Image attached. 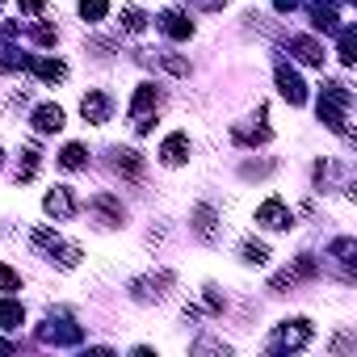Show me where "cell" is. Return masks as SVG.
Masks as SVG:
<instances>
[{
    "label": "cell",
    "mask_w": 357,
    "mask_h": 357,
    "mask_svg": "<svg viewBox=\"0 0 357 357\" xmlns=\"http://www.w3.org/2000/svg\"><path fill=\"white\" fill-rule=\"evenodd\" d=\"M344 109H349V89L344 84H324V93H319V122H328L336 135H349V126H344Z\"/></svg>",
    "instance_id": "cell-1"
},
{
    "label": "cell",
    "mask_w": 357,
    "mask_h": 357,
    "mask_svg": "<svg viewBox=\"0 0 357 357\" xmlns=\"http://www.w3.org/2000/svg\"><path fill=\"white\" fill-rule=\"evenodd\" d=\"M34 244H38L51 261H59L63 269H76V265H80V248H76V244H63L51 227H38V231H34Z\"/></svg>",
    "instance_id": "cell-2"
},
{
    "label": "cell",
    "mask_w": 357,
    "mask_h": 357,
    "mask_svg": "<svg viewBox=\"0 0 357 357\" xmlns=\"http://www.w3.org/2000/svg\"><path fill=\"white\" fill-rule=\"evenodd\" d=\"M257 223H261V227H269V231H282V227H290V223H294V215L286 211V202H282V198H269V202H261Z\"/></svg>",
    "instance_id": "cell-3"
},
{
    "label": "cell",
    "mask_w": 357,
    "mask_h": 357,
    "mask_svg": "<svg viewBox=\"0 0 357 357\" xmlns=\"http://www.w3.org/2000/svg\"><path fill=\"white\" fill-rule=\"evenodd\" d=\"M303 344H311V324H307V319H294V324H282V328H278L273 353H278V349H303Z\"/></svg>",
    "instance_id": "cell-4"
},
{
    "label": "cell",
    "mask_w": 357,
    "mask_h": 357,
    "mask_svg": "<svg viewBox=\"0 0 357 357\" xmlns=\"http://www.w3.org/2000/svg\"><path fill=\"white\" fill-rule=\"evenodd\" d=\"M278 93H282L290 105H303V101H307V84H303V76H298L294 68H286V63L278 68Z\"/></svg>",
    "instance_id": "cell-5"
},
{
    "label": "cell",
    "mask_w": 357,
    "mask_h": 357,
    "mask_svg": "<svg viewBox=\"0 0 357 357\" xmlns=\"http://www.w3.org/2000/svg\"><path fill=\"white\" fill-rule=\"evenodd\" d=\"M168 286H172V273H151V278H139V282H130V290H135V298H139V303L164 298V294H168Z\"/></svg>",
    "instance_id": "cell-6"
},
{
    "label": "cell",
    "mask_w": 357,
    "mask_h": 357,
    "mask_svg": "<svg viewBox=\"0 0 357 357\" xmlns=\"http://www.w3.org/2000/svg\"><path fill=\"white\" fill-rule=\"evenodd\" d=\"M160 160H164L168 168L185 164V160H190V135H181V130L168 135V139H164V147H160Z\"/></svg>",
    "instance_id": "cell-7"
},
{
    "label": "cell",
    "mask_w": 357,
    "mask_h": 357,
    "mask_svg": "<svg viewBox=\"0 0 357 357\" xmlns=\"http://www.w3.org/2000/svg\"><path fill=\"white\" fill-rule=\"evenodd\" d=\"M80 114H84V122H93V126H101V122H109V97L105 93H84V101H80Z\"/></svg>",
    "instance_id": "cell-8"
},
{
    "label": "cell",
    "mask_w": 357,
    "mask_h": 357,
    "mask_svg": "<svg viewBox=\"0 0 357 357\" xmlns=\"http://www.w3.org/2000/svg\"><path fill=\"white\" fill-rule=\"evenodd\" d=\"M43 211L55 215V219H72V215H76V202H72V194L59 185V190H51V194L43 198Z\"/></svg>",
    "instance_id": "cell-9"
},
{
    "label": "cell",
    "mask_w": 357,
    "mask_h": 357,
    "mask_svg": "<svg viewBox=\"0 0 357 357\" xmlns=\"http://www.w3.org/2000/svg\"><path fill=\"white\" fill-rule=\"evenodd\" d=\"M93 211H97V219H101L105 227H118V223L126 219L122 202H118V198H109V194H97V198H93Z\"/></svg>",
    "instance_id": "cell-10"
},
{
    "label": "cell",
    "mask_w": 357,
    "mask_h": 357,
    "mask_svg": "<svg viewBox=\"0 0 357 357\" xmlns=\"http://www.w3.org/2000/svg\"><path fill=\"white\" fill-rule=\"evenodd\" d=\"M160 30H164L168 38H176V43H185V38L194 34V22H190L185 13H160Z\"/></svg>",
    "instance_id": "cell-11"
},
{
    "label": "cell",
    "mask_w": 357,
    "mask_h": 357,
    "mask_svg": "<svg viewBox=\"0 0 357 357\" xmlns=\"http://www.w3.org/2000/svg\"><path fill=\"white\" fill-rule=\"evenodd\" d=\"M307 13L315 30H336V5H328V0H307Z\"/></svg>",
    "instance_id": "cell-12"
},
{
    "label": "cell",
    "mask_w": 357,
    "mask_h": 357,
    "mask_svg": "<svg viewBox=\"0 0 357 357\" xmlns=\"http://www.w3.org/2000/svg\"><path fill=\"white\" fill-rule=\"evenodd\" d=\"M290 51H294L303 63H311V68H324V47H319L315 38H290Z\"/></svg>",
    "instance_id": "cell-13"
},
{
    "label": "cell",
    "mask_w": 357,
    "mask_h": 357,
    "mask_svg": "<svg viewBox=\"0 0 357 357\" xmlns=\"http://www.w3.org/2000/svg\"><path fill=\"white\" fill-rule=\"evenodd\" d=\"M26 68H30L38 80H51V84H59V80L68 76V63H59V59H30Z\"/></svg>",
    "instance_id": "cell-14"
},
{
    "label": "cell",
    "mask_w": 357,
    "mask_h": 357,
    "mask_svg": "<svg viewBox=\"0 0 357 357\" xmlns=\"http://www.w3.org/2000/svg\"><path fill=\"white\" fill-rule=\"evenodd\" d=\"M155 101H160L155 84H139V89H135V97H130V114H135V122H139V118H151L147 109H151Z\"/></svg>",
    "instance_id": "cell-15"
},
{
    "label": "cell",
    "mask_w": 357,
    "mask_h": 357,
    "mask_svg": "<svg viewBox=\"0 0 357 357\" xmlns=\"http://www.w3.org/2000/svg\"><path fill=\"white\" fill-rule=\"evenodd\" d=\"M34 130H43V135L63 130V109H59V105H38V109H34Z\"/></svg>",
    "instance_id": "cell-16"
},
{
    "label": "cell",
    "mask_w": 357,
    "mask_h": 357,
    "mask_svg": "<svg viewBox=\"0 0 357 357\" xmlns=\"http://www.w3.org/2000/svg\"><path fill=\"white\" fill-rule=\"evenodd\" d=\"M114 155H118V160H114L118 172H126V176H143V155H139L135 147H118Z\"/></svg>",
    "instance_id": "cell-17"
},
{
    "label": "cell",
    "mask_w": 357,
    "mask_h": 357,
    "mask_svg": "<svg viewBox=\"0 0 357 357\" xmlns=\"http://www.w3.org/2000/svg\"><path fill=\"white\" fill-rule=\"evenodd\" d=\"M26 324V307L13 298H0V328H22Z\"/></svg>",
    "instance_id": "cell-18"
},
{
    "label": "cell",
    "mask_w": 357,
    "mask_h": 357,
    "mask_svg": "<svg viewBox=\"0 0 357 357\" xmlns=\"http://www.w3.org/2000/svg\"><path fill=\"white\" fill-rule=\"evenodd\" d=\"M122 30H126V34H143V30H147V13L135 9V5H126V9H122Z\"/></svg>",
    "instance_id": "cell-19"
},
{
    "label": "cell",
    "mask_w": 357,
    "mask_h": 357,
    "mask_svg": "<svg viewBox=\"0 0 357 357\" xmlns=\"http://www.w3.org/2000/svg\"><path fill=\"white\" fill-rule=\"evenodd\" d=\"M194 231H198L202 240H215V211H211V206H198V211H194Z\"/></svg>",
    "instance_id": "cell-20"
},
{
    "label": "cell",
    "mask_w": 357,
    "mask_h": 357,
    "mask_svg": "<svg viewBox=\"0 0 357 357\" xmlns=\"http://www.w3.org/2000/svg\"><path fill=\"white\" fill-rule=\"evenodd\" d=\"M84 160H89V151H84L80 143H68V147L59 151V164H63V168H84Z\"/></svg>",
    "instance_id": "cell-21"
},
{
    "label": "cell",
    "mask_w": 357,
    "mask_h": 357,
    "mask_svg": "<svg viewBox=\"0 0 357 357\" xmlns=\"http://www.w3.org/2000/svg\"><path fill=\"white\" fill-rule=\"evenodd\" d=\"M109 13V0H80V17L84 22H101Z\"/></svg>",
    "instance_id": "cell-22"
},
{
    "label": "cell",
    "mask_w": 357,
    "mask_h": 357,
    "mask_svg": "<svg viewBox=\"0 0 357 357\" xmlns=\"http://www.w3.org/2000/svg\"><path fill=\"white\" fill-rule=\"evenodd\" d=\"M38 160H43V151H38V147H26V160H22V168H17V181H30V176L38 172Z\"/></svg>",
    "instance_id": "cell-23"
},
{
    "label": "cell",
    "mask_w": 357,
    "mask_h": 357,
    "mask_svg": "<svg viewBox=\"0 0 357 357\" xmlns=\"http://www.w3.org/2000/svg\"><path fill=\"white\" fill-rule=\"evenodd\" d=\"M353 59H357V34L349 26V30H340V63H353Z\"/></svg>",
    "instance_id": "cell-24"
},
{
    "label": "cell",
    "mask_w": 357,
    "mask_h": 357,
    "mask_svg": "<svg viewBox=\"0 0 357 357\" xmlns=\"http://www.w3.org/2000/svg\"><path fill=\"white\" fill-rule=\"evenodd\" d=\"M332 252H336V261H340V265L349 269V265H353V252H357V244H353V240L344 236V240H336V244H332Z\"/></svg>",
    "instance_id": "cell-25"
},
{
    "label": "cell",
    "mask_w": 357,
    "mask_h": 357,
    "mask_svg": "<svg viewBox=\"0 0 357 357\" xmlns=\"http://www.w3.org/2000/svg\"><path fill=\"white\" fill-rule=\"evenodd\" d=\"M244 261H248V265H265V261H269V248L248 240V244H244Z\"/></svg>",
    "instance_id": "cell-26"
},
{
    "label": "cell",
    "mask_w": 357,
    "mask_h": 357,
    "mask_svg": "<svg viewBox=\"0 0 357 357\" xmlns=\"http://www.w3.org/2000/svg\"><path fill=\"white\" fill-rule=\"evenodd\" d=\"M0 290H22V273L17 269H9V265H0Z\"/></svg>",
    "instance_id": "cell-27"
},
{
    "label": "cell",
    "mask_w": 357,
    "mask_h": 357,
    "mask_svg": "<svg viewBox=\"0 0 357 357\" xmlns=\"http://www.w3.org/2000/svg\"><path fill=\"white\" fill-rule=\"evenodd\" d=\"M160 63H164V72H172V76H190V63L176 59V55H160Z\"/></svg>",
    "instance_id": "cell-28"
},
{
    "label": "cell",
    "mask_w": 357,
    "mask_h": 357,
    "mask_svg": "<svg viewBox=\"0 0 357 357\" xmlns=\"http://www.w3.org/2000/svg\"><path fill=\"white\" fill-rule=\"evenodd\" d=\"M55 38H59V34H55V26H47V22H43V26H34V43H38V47H55Z\"/></svg>",
    "instance_id": "cell-29"
},
{
    "label": "cell",
    "mask_w": 357,
    "mask_h": 357,
    "mask_svg": "<svg viewBox=\"0 0 357 357\" xmlns=\"http://www.w3.org/2000/svg\"><path fill=\"white\" fill-rule=\"evenodd\" d=\"M273 9H278V13H294V9H298V0H273Z\"/></svg>",
    "instance_id": "cell-30"
},
{
    "label": "cell",
    "mask_w": 357,
    "mask_h": 357,
    "mask_svg": "<svg viewBox=\"0 0 357 357\" xmlns=\"http://www.w3.org/2000/svg\"><path fill=\"white\" fill-rule=\"evenodd\" d=\"M17 5H22L26 13H43V0H17Z\"/></svg>",
    "instance_id": "cell-31"
},
{
    "label": "cell",
    "mask_w": 357,
    "mask_h": 357,
    "mask_svg": "<svg viewBox=\"0 0 357 357\" xmlns=\"http://www.w3.org/2000/svg\"><path fill=\"white\" fill-rule=\"evenodd\" d=\"M194 5H198V9H223L227 0H194Z\"/></svg>",
    "instance_id": "cell-32"
},
{
    "label": "cell",
    "mask_w": 357,
    "mask_h": 357,
    "mask_svg": "<svg viewBox=\"0 0 357 357\" xmlns=\"http://www.w3.org/2000/svg\"><path fill=\"white\" fill-rule=\"evenodd\" d=\"M0 160H5V151H0Z\"/></svg>",
    "instance_id": "cell-33"
},
{
    "label": "cell",
    "mask_w": 357,
    "mask_h": 357,
    "mask_svg": "<svg viewBox=\"0 0 357 357\" xmlns=\"http://www.w3.org/2000/svg\"><path fill=\"white\" fill-rule=\"evenodd\" d=\"M0 5H5V0H0Z\"/></svg>",
    "instance_id": "cell-34"
}]
</instances>
